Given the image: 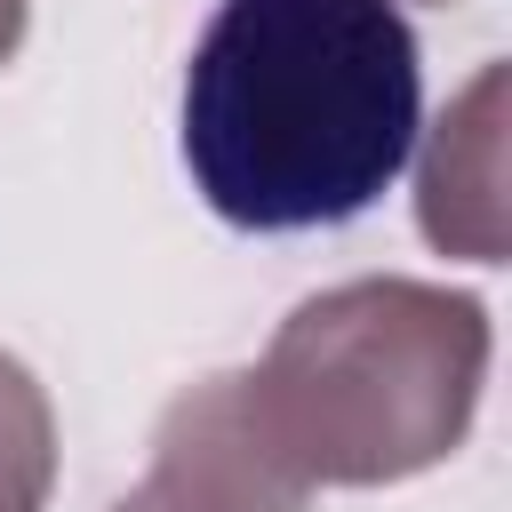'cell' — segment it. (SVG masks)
Here are the masks:
<instances>
[{"instance_id":"8992f818","label":"cell","mask_w":512,"mask_h":512,"mask_svg":"<svg viewBox=\"0 0 512 512\" xmlns=\"http://www.w3.org/2000/svg\"><path fill=\"white\" fill-rule=\"evenodd\" d=\"M16 40H24V0H0V64L16 56Z\"/></svg>"},{"instance_id":"3957f363","label":"cell","mask_w":512,"mask_h":512,"mask_svg":"<svg viewBox=\"0 0 512 512\" xmlns=\"http://www.w3.org/2000/svg\"><path fill=\"white\" fill-rule=\"evenodd\" d=\"M312 480L288 464L272 440L248 368L192 384L160 432H152V472L112 504V512H304Z\"/></svg>"},{"instance_id":"5b68a950","label":"cell","mask_w":512,"mask_h":512,"mask_svg":"<svg viewBox=\"0 0 512 512\" xmlns=\"http://www.w3.org/2000/svg\"><path fill=\"white\" fill-rule=\"evenodd\" d=\"M56 480V416L24 360L0 352V512H40Z\"/></svg>"},{"instance_id":"6da1fadb","label":"cell","mask_w":512,"mask_h":512,"mask_svg":"<svg viewBox=\"0 0 512 512\" xmlns=\"http://www.w3.org/2000/svg\"><path fill=\"white\" fill-rule=\"evenodd\" d=\"M424 64L400 0H216L184 64L192 192L240 232L352 224L408 168Z\"/></svg>"},{"instance_id":"7a4b0ae2","label":"cell","mask_w":512,"mask_h":512,"mask_svg":"<svg viewBox=\"0 0 512 512\" xmlns=\"http://www.w3.org/2000/svg\"><path fill=\"white\" fill-rule=\"evenodd\" d=\"M488 384L480 296L432 280H344L304 296L248 392L312 488H384L464 448Z\"/></svg>"},{"instance_id":"277c9868","label":"cell","mask_w":512,"mask_h":512,"mask_svg":"<svg viewBox=\"0 0 512 512\" xmlns=\"http://www.w3.org/2000/svg\"><path fill=\"white\" fill-rule=\"evenodd\" d=\"M416 224L440 256L504 264V64H480L416 168Z\"/></svg>"}]
</instances>
